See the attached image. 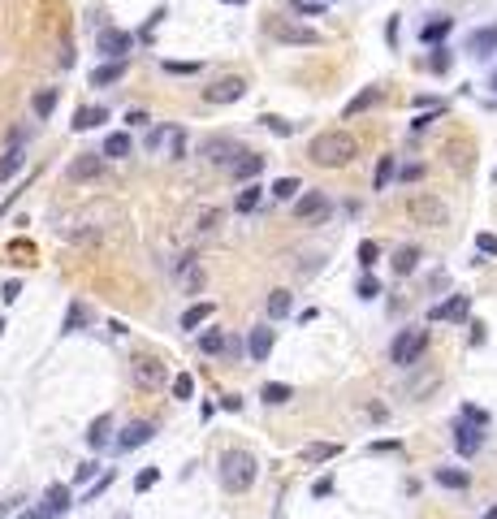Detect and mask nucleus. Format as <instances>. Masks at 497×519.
<instances>
[{"mask_svg": "<svg viewBox=\"0 0 497 519\" xmlns=\"http://www.w3.org/2000/svg\"><path fill=\"white\" fill-rule=\"evenodd\" d=\"M307 156H311L316 165H324V169H338V165H351L355 156H359V143H355V134H346V130H324V134L311 139Z\"/></svg>", "mask_w": 497, "mask_h": 519, "instance_id": "1", "label": "nucleus"}, {"mask_svg": "<svg viewBox=\"0 0 497 519\" xmlns=\"http://www.w3.org/2000/svg\"><path fill=\"white\" fill-rule=\"evenodd\" d=\"M255 476H260V463H255L251 450L234 446V450L220 454V485H225L230 493H247L255 485Z\"/></svg>", "mask_w": 497, "mask_h": 519, "instance_id": "2", "label": "nucleus"}, {"mask_svg": "<svg viewBox=\"0 0 497 519\" xmlns=\"http://www.w3.org/2000/svg\"><path fill=\"white\" fill-rule=\"evenodd\" d=\"M407 217H411L415 225L441 230V225H450V208L441 203L437 195H411V199H407Z\"/></svg>", "mask_w": 497, "mask_h": 519, "instance_id": "3", "label": "nucleus"}, {"mask_svg": "<svg viewBox=\"0 0 497 519\" xmlns=\"http://www.w3.org/2000/svg\"><path fill=\"white\" fill-rule=\"evenodd\" d=\"M130 381H134L139 390H164L169 368H164V359H156V355H139V359L130 363Z\"/></svg>", "mask_w": 497, "mask_h": 519, "instance_id": "4", "label": "nucleus"}, {"mask_svg": "<svg viewBox=\"0 0 497 519\" xmlns=\"http://www.w3.org/2000/svg\"><path fill=\"white\" fill-rule=\"evenodd\" d=\"M424 346H428V333L424 329H402L394 338V346H390V359L398 363V368H411V363L424 355Z\"/></svg>", "mask_w": 497, "mask_h": 519, "instance_id": "5", "label": "nucleus"}, {"mask_svg": "<svg viewBox=\"0 0 497 519\" xmlns=\"http://www.w3.org/2000/svg\"><path fill=\"white\" fill-rule=\"evenodd\" d=\"M328 213H333V203H328L324 191H303V195L294 199V217H299L303 225H320Z\"/></svg>", "mask_w": 497, "mask_h": 519, "instance_id": "6", "label": "nucleus"}, {"mask_svg": "<svg viewBox=\"0 0 497 519\" xmlns=\"http://www.w3.org/2000/svg\"><path fill=\"white\" fill-rule=\"evenodd\" d=\"M268 35L282 39V43H294V48H303V43L316 48V43H320V35H316L311 26H294V22H286V18H272V22H268Z\"/></svg>", "mask_w": 497, "mask_h": 519, "instance_id": "7", "label": "nucleus"}, {"mask_svg": "<svg viewBox=\"0 0 497 519\" xmlns=\"http://www.w3.org/2000/svg\"><path fill=\"white\" fill-rule=\"evenodd\" d=\"M100 173H104V151H82V156H74V161L65 165V178L70 182H91Z\"/></svg>", "mask_w": 497, "mask_h": 519, "instance_id": "8", "label": "nucleus"}, {"mask_svg": "<svg viewBox=\"0 0 497 519\" xmlns=\"http://www.w3.org/2000/svg\"><path fill=\"white\" fill-rule=\"evenodd\" d=\"M480 446H484V429H480V424H471V420H463V415H459V420H454V450H459L463 459H471Z\"/></svg>", "mask_w": 497, "mask_h": 519, "instance_id": "9", "label": "nucleus"}, {"mask_svg": "<svg viewBox=\"0 0 497 519\" xmlns=\"http://www.w3.org/2000/svg\"><path fill=\"white\" fill-rule=\"evenodd\" d=\"M247 95V82L234 74V78H216L212 87H203V100L208 104H234V100H242Z\"/></svg>", "mask_w": 497, "mask_h": 519, "instance_id": "10", "label": "nucleus"}, {"mask_svg": "<svg viewBox=\"0 0 497 519\" xmlns=\"http://www.w3.org/2000/svg\"><path fill=\"white\" fill-rule=\"evenodd\" d=\"M95 48L104 52V57L126 61V52L134 48V35H130V31H100V35H95Z\"/></svg>", "mask_w": 497, "mask_h": 519, "instance_id": "11", "label": "nucleus"}, {"mask_svg": "<svg viewBox=\"0 0 497 519\" xmlns=\"http://www.w3.org/2000/svg\"><path fill=\"white\" fill-rule=\"evenodd\" d=\"M65 506H70V489L65 485H52L43 493V506L39 510H26L22 519H52V515H65Z\"/></svg>", "mask_w": 497, "mask_h": 519, "instance_id": "12", "label": "nucleus"}, {"mask_svg": "<svg viewBox=\"0 0 497 519\" xmlns=\"http://www.w3.org/2000/svg\"><path fill=\"white\" fill-rule=\"evenodd\" d=\"M151 437H156V424H151V420H134V424L122 429V437H117L113 446H117V450H139V446H147Z\"/></svg>", "mask_w": 497, "mask_h": 519, "instance_id": "13", "label": "nucleus"}, {"mask_svg": "<svg viewBox=\"0 0 497 519\" xmlns=\"http://www.w3.org/2000/svg\"><path fill=\"white\" fill-rule=\"evenodd\" d=\"M467 311H471V299L467 294H450L446 303H437L428 316L432 321H467Z\"/></svg>", "mask_w": 497, "mask_h": 519, "instance_id": "14", "label": "nucleus"}, {"mask_svg": "<svg viewBox=\"0 0 497 519\" xmlns=\"http://www.w3.org/2000/svg\"><path fill=\"white\" fill-rule=\"evenodd\" d=\"M178 277H182V290H186V294H199V290H203V269H199L195 255H182V260H178Z\"/></svg>", "mask_w": 497, "mask_h": 519, "instance_id": "15", "label": "nucleus"}, {"mask_svg": "<svg viewBox=\"0 0 497 519\" xmlns=\"http://www.w3.org/2000/svg\"><path fill=\"white\" fill-rule=\"evenodd\" d=\"M272 342H277V338H272V329H268V325H260V329H251V342H247V351H251V359H255V363H264V359L272 355Z\"/></svg>", "mask_w": 497, "mask_h": 519, "instance_id": "16", "label": "nucleus"}, {"mask_svg": "<svg viewBox=\"0 0 497 519\" xmlns=\"http://www.w3.org/2000/svg\"><path fill=\"white\" fill-rule=\"evenodd\" d=\"M260 398H264V407H286L294 398V385H286V381H264Z\"/></svg>", "mask_w": 497, "mask_h": 519, "instance_id": "17", "label": "nucleus"}, {"mask_svg": "<svg viewBox=\"0 0 497 519\" xmlns=\"http://www.w3.org/2000/svg\"><path fill=\"white\" fill-rule=\"evenodd\" d=\"M467 52H471V57H488V52H497V26H488V31H471Z\"/></svg>", "mask_w": 497, "mask_h": 519, "instance_id": "18", "label": "nucleus"}, {"mask_svg": "<svg viewBox=\"0 0 497 519\" xmlns=\"http://www.w3.org/2000/svg\"><path fill=\"white\" fill-rule=\"evenodd\" d=\"M108 433H113V415H95L91 429H87V446L91 450H104L108 446Z\"/></svg>", "mask_w": 497, "mask_h": 519, "instance_id": "19", "label": "nucleus"}, {"mask_svg": "<svg viewBox=\"0 0 497 519\" xmlns=\"http://www.w3.org/2000/svg\"><path fill=\"white\" fill-rule=\"evenodd\" d=\"M199 156L203 161H230L234 165V143L230 139H208V143H199Z\"/></svg>", "mask_w": 497, "mask_h": 519, "instance_id": "20", "label": "nucleus"}, {"mask_svg": "<svg viewBox=\"0 0 497 519\" xmlns=\"http://www.w3.org/2000/svg\"><path fill=\"white\" fill-rule=\"evenodd\" d=\"M260 169H264V156H260V151H242L238 161H234V178H238V182H251Z\"/></svg>", "mask_w": 497, "mask_h": 519, "instance_id": "21", "label": "nucleus"}, {"mask_svg": "<svg viewBox=\"0 0 497 519\" xmlns=\"http://www.w3.org/2000/svg\"><path fill=\"white\" fill-rule=\"evenodd\" d=\"M342 454V446H333V442H311V446H303V463H328V459H338Z\"/></svg>", "mask_w": 497, "mask_h": 519, "instance_id": "22", "label": "nucleus"}, {"mask_svg": "<svg viewBox=\"0 0 497 519\" xmlns=\"http://www.w3.org/2000/svg\"><path fill=\"white\" fill-rule=\"evenodd\" d=\"M376 100H380V87H363V91H359V95L346 104V117H359V113H368Z\"/></svg>", "mask_w": 497, "mask_h": 519, "instance_id": "23", "label": "nucleus"}, {"mask_svg": "<svg viewBox=\"0 0 497 519\" xmlns=\"http://www.w3.org/2000/svg\"><path fill=\"white\" fill-rule=\"evenodd\" d=\"M415 264H419V247H398L394 251V273H415Z\"/></svg>", "mask_w": 497, "mask_h": 519, "instance_id": "24", "label": "nucleus"}, {"mask_svg": "<svg viewBox=\"0 0 497 519\" xmlns=\"http://www.w3.org/2000/svg\"><path fill=\"white\" fill-rule=\"evenodd\" d=\"M91 321V311L82 307V303H70V311H65V321H61V333H78L82 325Z\"/></svg>", "mask_w": 497, "mask_h": 519, "instance_id": "25", "label": "nucleus"}, {"mask_svg": "<svg viewBox=\"0 0 497 519\" xmlns=\"http://www.w3.org/2000/svg\"><path fill=\"white\" fill-rule=\"evenodd\" d=\"M126 74V61H113V65H100V70H91V87H108V82H117Z\"/></svg>", "mask_w": 497, "mask_h": 519, "instance_id": "26", "label": "nucleus"}, {"mask_svg": "<svg viewBox=\"0 0 497 519\" xmlns=\"http://www.w3.org/2000/svg\"><path fill=\"white\" fill-rule=\"evenodd\" d=\"M437 485H446V489H467L471 476L459 472V467H437Z\"/></svg>", "mask_w": 497, "mask_h": 519, "instance_id": "27", "label": "nucleus"}, {"mask_svg": "<svg viewBox=\"0 0 497 519\" xmlns=\"http://www.w3.org/2000/svg\"><path fill=\"white\" fill-rule=\"evenodd\" d=\"M100 151H104V156H113V161H117V156H130V134H126V130H117V134H108Z\"/></svg>", "mask_w": 497, "mask_h": 519, "instance_id": "28", "label": "nucleus"}, {"mask_svg": "<svg viewBox=\"0 0 497 519\" xmlns=\"http://www.w3.org/2000/svg\"><path fill=\"white\" fill-rule=\"evenodd\" d=\"M225 346H230V338L220 333V329H208V333H199V351H203V355H220Z\"/></svg>", "mask_w": 497, "mask_h": 519, "instance_id": "29", "label": "nucleus"}, {"mask_svg": "<svg viewBox=\"0 0 497 519\" xmlns=\"http://www.w3.org/2000/svg\"><path fill=\"white\" fill-rule=\"evenodd\" d=\"M208 316H212V303H195V307L182 311V329H199Z\"/></svg>", "mask_w": 497, "mask_h": 519, "instance_id": "30", "label": "nucleus"}, {"mask_svg": "<svg viewBox=\"0 0 497 519\" xmlns=\"http://www.w3.org/2000/svg\"><path fill=\"white\" fill-rule=\"evenodd\" d=\"M290 311V290H272L268 294V321H282Z\"/></svg>", "mask_w": 497, "mask_h": 519, "instance_id": "31", "label": "nucleus"}, {"mask_svg": "<svg viewBox=\"0 0 497 519\" xmlns=\"http://www.w3.org/2000/svg\"><path fill=\"white\" fill-rule=\"evenodd\" d=\"M18 169H22V147L14 143V147H9L5 156H0V182H5V178H14Z\"/></svg>", "mask_w": 497, "mask_h": 519, "instance_id": "32", "label": "nucleus"}, {"mask_svg": "<svg viewBox=\"0 0 497 519\" xmlns=\"http://www.w3.org/2000/svg\"><path fill=\"white\" fill-rule=\"evenodd\" d=\"M450 26H454V18H437V22H428V26L419 31V39H424V43H437V39L450 35Z\"/></svg>", "mask_w": 497, "mask_h": 519, "instance_id": "33", "label": "nucleus"}, {"mask_svg": "<svg viewBox=\"0 0 497 519\" xmlns=\"http://www.w3.org/2000/svg\"><path fill=\"white\" fill-rule=\"evenodd\" d=\"M104 117H108V113L100 109V104H95V109H78V113H74V130H91V126H100Z\"/></svg>", "mask_w": 497, "mask_h": 519, "instance_id": "34", "label": "nucleus"}, {"mask_svg": "<svg viewBox=\"0 0 497 519\" xmlns=\"http://www.w3.org/2000/svg\"><path fill=\"white\" fill-rule=\"evenodd\" d=\"M61 234L70 242H100V225H65Z\"/></svg>", "mask_w": 497, "mask_h": 519, "instance_id": "35", "label": "nucleus"}, {"mask_svg": "<svg viewBox=\"0 0 497 519\" xmlns=\"http://www.w3.org/2000/svg\"><path fill=\"white\" fill-rule=\"evenodd\" d=\"M52 109H57V87H43L35 95V117H52Z\"/></svg>", "mask_w": 497, "mask_h": 519, "instance_id": "36", "label": "nucleus"}, {"mask_svg": "<svg viewBox=\"0 0 497 519\" xmlns=\"http://www.w3.org/2000/svg\"><path fill=\"white\" fill-rule=\"evenodd\" d=\"M220 225V208H199V217H195V230L199 234H212Z\"/></svg>", "mask_w": 497, "mask_h": 519, "instance_id": "37", "label": "nucleus"}, {"mask_svg": "<svg viewBox=\"0 0 497 519\" xmlns=\"http://www.w3.org/2000/svg\"><path fill=\"white\" fill-rule=\"evenodd\" d=\"M169 385H173V398H195V377L191 373H178Z\"/></svg>", "mask_w": 497, "mask_h": 519, "instance_id": "38", "label": "nucleus"}, {"mask_svg": "<svg viewBox=\"0 0 497 519\" xmlns=\"http://www.w3.org/2000/svg\"><path fill=\"white\" fill-rule=\"evenodd\" d=\"M390 178H394V156H380V165H376V191H385V186H390Z\"/></svg>", "mask_w": 497, "mask_h": 519, "instance_id": "39", "label": "nucleus"}, {"mask_svg": "<svg viewBox=\"0 0 497 519\" xmlns=\"http://www.w3.org/2000/svg\"><path fill=\"white\" fill-rule=\"evenodd\" d=\"M303 186H299V178H277V182H272V195H277V199H294Z\"/></svg>", "mask_w": 497, "mask_h": 519, "instance_id": "40", "label": "nucleus"}, {"mask_svg": "<svg viewBox=\"0 0 497 519\" xmlns=\"http://www.w3.org/2000/svg\"><path fill=\"white\" fill-rule=\"evenodd\" d=\"M376 260H380V247H376L372 238H363V242H359V264H363V269H372Z\"/></svg>", "mask_w": 497, "mask_h": 519, "instance_id": "41", "label": "nucleus"}, {"mask_svg": "<svg viewBox=\"0 0 497 519\" xmlns=\"http://www.w3.org/2000/svg\"><path fill=\"white\" fill-rule=\"evenodd\" d=\"M156 481H160V467H143V472L134 476V489H139V493H147Z\"/></svg>", "mask_w": 497, "mask_h": 519, "instance_id": "42", "label": "nucleus"}, {"mask_svg": "<svg viewBox=\"0 0 497 519\" xmlns=\"http://www.w3.org/2000/svg\"><path fill=\"white\" fill-rule=\"evenodd\" d=\"M260 191H264V186H247V191L238 195V203H234V208H238V213H251V208L260 203Z\"/></svg>", "mask_w": 497, "mask_h": 519, "instance_id": "43", "label": "nucleus"}, {"mask_svg": "<svg viewBox=\"0 0 497 519\" xmlns=\"http://www.w3.org/2000/svg\"><path fill=\"white\" fill-rule=\"evenodd\" d=\"M463 420H471V424H480V429H484V424H488V411H484V407H476V402H467V407H463Z\"/></svg>", "mask_w": 497, "mask_h": 519, "instance_id": "44", "label": "nucleus"}, {"mask_svg": "<svg viewBox=\"0 0 497 519\" xmlns=\"http://www.w3.org/2000/svg\"><path fill=\"white\" fill-rule=\"evenodd\" d=\"M355 294H359V299H376V294H380V282H376V277H359Z\"/></svg>", "mask_w": 497, "mask_h": 519, "instance_id": "45", "label": "nucleus"}, {"mask_svg": "<svg viewBox=\"0 0 497 519\" xmlns=\"http://www.w3.org/2000/svg\"><path fill=\"white\" fill-rule=\"evenodd\" d=\"M476 251L480 255H497V234H476Z\"/></svg>", "mask_w": 497, "mask_h": 519, "instance_id": "46", "label": "nucleus"}, {"mask_svg": "<svg viewBox=\"0 0 497 519\" xmlns=\"http://www.w3.org/2000/svg\"><path fill=\"white\" fill-rule=\"evenodd\" d=\"M108 485H113V472H104V476H100V481H95V485L87 489V498H82V502H95V498H100V493H104Z\"/></svg>", "mask_w": 497, "mask_h": 519, "instance_id": "47", "label": "nucleus"}, {"mask_svg": "<svg viewBox=\"0 0 497 519\" xmlns=\"http://www.w3.org/2000/svg\"><path fill=\"white\" fill-rule=\"evenodd\" d=\"M290 9H299V14H324V5H320V0H290Z\"/></svg>", "mask_w": 497, "mask_h": 519, "instance_id": "48", "label": "nucleus"}, {"mask_svg": "<svg viewBox=\"0 0 497 519\" xmlns=\"http://www.w3.org/2000/svg\"><path fill=\"white\" fill-rule=\"evenodd\" d=\"M164 70H169V74H199L195 61H164Z\"/></svg>", "mask_w": 497, "mask_h": 519, "instance_id": "49", "label": "nucleus"}, {"mask_svg": "<svg viewBox=\"0 0 497 519\" xmlns=\"http://www.w3.org/2000/svg\"><path fill=\"white\" fill-rule=\"evenodd\" d=\"M432 70H437V74H446V70H450V52H446V48H437V52H432Z\"/></svg>", "mask_w": 497, "mask_h": 519, "instance_id": "50", "label": "nucleus"}, {"mask_svg": "<svg viewBox=\"0 0 497 519\" xmlns=\"http://www.w3.org/2000/svg\"><path fill=\"white\" fill-rule=\"evenodd\" d=\"M311 493H316V498H328V493H333V481H328V476H320V481L311 485Z\"/></svg>", "mask_w": 497, "mask_h": 519, "instance_id": "51", "label": "nucleus"}, {"mask_svg": "<svg viewBox=\"0 0 497 519\" xmlns=\"http://www.w3.org/2000/svg\"><path fill=\"white\" fill-rule=\"evenodd\" d=\"M419 178H424V165H407L402 169V182H419Z\"/></svg>", "mask_w": 497, "mask_h": 519, "instance_id": "52", "label": "nucleus"}, {"mask_svg": "<svg viewBox=\"0 0 497 519\" xmlns=\"http://www.w3.org/2000/svg\"><path fill=\"white\" fill-rule=\"evenodd\" d=\"M220 407H225V411H242V398L238 394H225V398H220Z\"/></svg>", "mask_w": 497, "mask_h": 519, "instance_id": "53", "label": "nucleus"}, {"mask_svg": "<svg viewBox=\"0 0 497 519\" xmlns=\"http://www.w3.org/2000/svg\"><path fill=\"white\" fill-rule=\"evenodd\" d=\"M264 126H272V130H277V134H290V126H286L282 117H264Z\"/></svg>", "mask_w": 497, "mask_h": 519, "instance_id": "54", "label": "nucleus"}, {"mask_svg": "<svg viewBox=\"0 0 497 519\" xmlns=\"http://www.w3.org/2000/svg\"><path fill=\"white\" fill-rule=\"evenodd\" d=\"M432 122H437V113H424V117L411 122V130H424V126H432Z\"/></svg>", "mask_w": 497, "mask_h": 519, "instance_id": "55", "label": "nucleus"}, {"mask_svg": "<svg viewBox=\"0 0 497 519\" xmlns=\"http://www.w3.org/2000/svg\"><path fill=\"white\" fill-rule=\"evenodd\" d=\"M484 519H497V506H488V510H484Z\"/></svg>", "mask_w": 497, "mask_h": 519, "instance_id": "56", "label": "nucleus"}, {"mask_svg": "<svg viewBox=\"0 0 497 519\" xmlns=\"http://www.w3.org/2000/svg\"><path fill=\"white\" fill-rule=\"evenodd\" d=\"M488 87H493V91H497V74H493V78H488Z\"/></svg>", "mask_w": 497, "mask_h": 519, "instance_id": "57", "label": "nucleus"}, {"mask_svg": "<svg viewBox=\"0 0 497 519\" xmlns=\"http://www.w3.org/2000/svg\"><path fill=\"white\" fill-rule=\"evenodd\" d=\"M225 5H247V0H225Z\"/></svg>", "mask_w": 497, "mask_h": 519, "instance_id": "58", "label": "nucleus"}, {"mask_svg": "<svg viewBox=\"0 0 497 519\" xmlns=\"http://www.w3.org/2000/svg\"><path fill=\"white\" fill-rule=\"evenodd\" d=\"M113 519H126V515H113Z\"/></svg>", "mask_w": 497, "mask_h": 519, "instance_id": "59", "label": "nucleus"}, {"mask_svg": "<svg viewBox=\"0 0 497 519\" xmlns=\"http://www.w3.org/2000/svg\"><path fill=\"white\" fill-rule=\"evenodd\" d=\"M320 5H324V0H320Z\"/></svg>", "mask_w": 497, "mask_h": 519, "instance_id": "60", "label": "nucleus"}]
</instances>
